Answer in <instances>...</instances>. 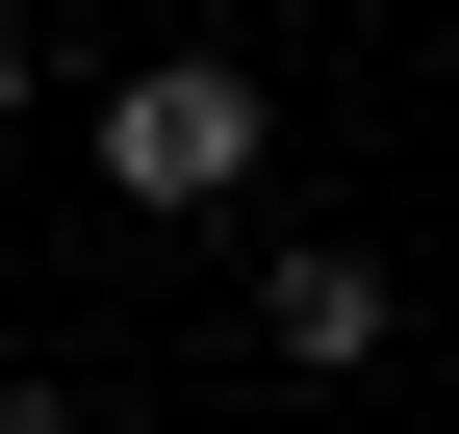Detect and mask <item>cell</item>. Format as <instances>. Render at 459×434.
Instances as JSON below:
<instances>
[{
  "label": "cell",
  "mask_w": 459,
  "mask_h": 434,
  "mask_svg": "<svg viewBox=\"0 0 459 434\" xmlns=\"http://www.w3.org/2000/svg\"><path fill=\"white\" fill-rule=\"evenodd\" d=\"M230 179H255V77H230V51H153V77L102 102V204H153V230H204Z\"/></svg>",
  "instance_id": "1"
},
{
  "label": "cell",
  "mask_w": 459,
  "mask_h": 434,
  "mask_svg": "<svg viewBox=\"0 0 459 434\" xmlns=\"http://www.w3.org/2000/svg\"><path fill=\"white\" fill-rule=\"evenodd\" d=\"M255 358H281V384H358V358H383V256H281V282H255Z\"/></svg>",
  "instance_id": "2"
},
{
  "label": "cell",
  "mask_w": 459,
  "mask_h": 434,
  "mask_svg": "<svg viewBox=\"0 0 459 434\" xmlns=\"http://www.w3.org/2000/svg\"><path fill=\"white\" fill-rule=\"evenodd\" d=\"M0 434H77V384H0Z\"/></svg>",
  "instance_id": "3"
},
{
  "label": "cell",
  "mask_w": 459,
  "mask_h": 434,
  "mask_svg": "<svg viewBox=\"0 0 459 434\" xmlns=\"http://www.w3.org/2000/svg\"><path fill=\"white\" fill-rule=\"evenodd\" d=\"M0 102H26V0H0Z\"/></svg>",
  "instance_id": "4"
}]
</instances>
